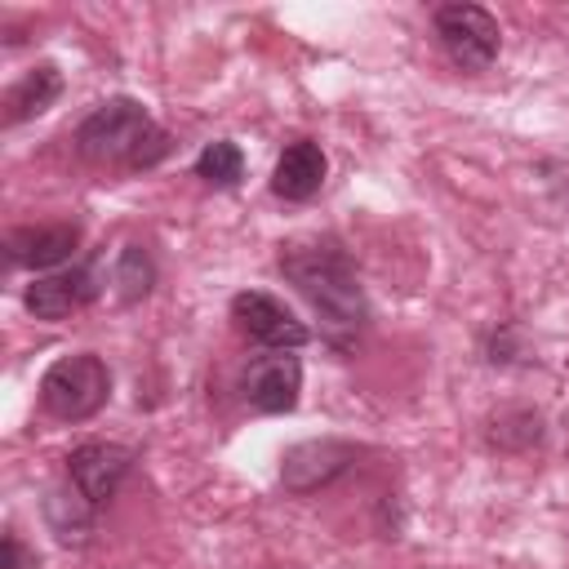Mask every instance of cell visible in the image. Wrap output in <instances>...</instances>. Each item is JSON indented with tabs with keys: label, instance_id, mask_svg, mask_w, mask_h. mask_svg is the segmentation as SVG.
<instances>
[{
	"label": "cell",
	"instance_id": "7a4b0ae2",
	"mask_svg": "<svg viewBox=\"0 0 569 569\" xmlns=\"http://www.w3.org/2000/svg\"><path fill=\"white\" fill-rule=\"evenodd\" d=\"M76 147L84 160L93 164H129V169H151L164 151L169 138L164 129L151 120V111L138 98H111L102 107H93L80 129H76Z\"/></svg>",
	"mask_w": 569,
	"mask_h": 569
},
{
	"label": "cell",
	"instance_id": "5bb4252c",
	"mask_svg": "<svg viewBox=\"0 0 569 569\" xmlns=\"http://www.w3.org/2000/svg\"><path fill=\"white\" fill-rule=\"evenodd\" d=\"M240 173H244V156H240V147L227 142V138L209 142V147L196 156V178H204L209 187H236Z\"/></svg>",
	"mask_w": 569,
	"mask_h": 569
},
{
	"label": "cell",
	"instance_id": "5b68a950",
	"mask_svg": "<svg viewBox=\"0 0 569 569\" xmlns=\"http://www.w3.org/2000/svg\"><path fill=\"white\" fill-rule=\"evenodd\" d=\"M231 320H236L253 342H262L267 351H298V347L311 342V329H307L280 298H271V293H262V289L236 293V298H231Z\"/></svg>",
	"mask_w": 569,
	"mask_h": 569
},
{
	"label": "cell",
	"instance_id": "9c48e42d",
	"mask_svg": "<svg viewBox=\"0 0 569 569\" xmlns=\"http://www.w3.org/2000/svg\"><path fill=\"white\" fill-rule=\"evenodd\" d=\"M98 298V280L89 267H71V271H53V276H40L27 284L22 302L36 320H67L71 311L89 307Z\"/></svg>",
	"mask_w": 569,
	"mask_h": 569
},
{
	"label": "cell",
	"instance_id": "8992f818",
	"mask_svg": "<svg viewBox=\"0 0 569 569\" xmlns=\"http://www.w3.org/2000/svg\"><path fill=\"white\" fill-rule=\"evenodd\" d=\"M240 391L258 413H289L302 391V360L293 351L253 356L240 373Z\"/></svg>",
	"mask_w": 569,
	"mask_h": 569
},
{
	"label": "cell",
	"instance_id": "7c38bea8",
	"mask_svg": "<svg viewBox=\"0 0 569 569\" xmlns=\"http://www.w3.org/2000/svg\"><path fill=\"white\" fill-rule=\"evenodd\" d=\"M58 93H62V76H58V67H49V62L31 67V71L4 93V124H22V120L49 111V107L58 102Z\"/></svg>",
	"mask_w": 569,
	"mask_h": 569
},
{
	"label": "cell",
	"instance_id": "52a82bcc",
	"mask_svg": "<svg viewBox=\"0 0 569 569\" xmlns=\"http://www.w3.org/2000/svg\"><path fill=\"white\" fill-rule=\"evenodd\" d=\"M129 467H133V453H129L124 445H107V440H89V445L71 449V458H67L71 485H76L93 507H102V502L116 498V489H120V480L129 476Z\"/></svg>",
	"mask_w": 569,
	"mask_h": 569
},
{
	"label": "cell",
	"instance_id": "8fae6325",
	"mask_svg": "<svg viewBox=\"0 0 569 569\" xmlns=\"http://www.w3.org/2000/svg\"><path fill=\"white\" fill-rule=\"evenodd\" d=\"M325 169H329V160H325L320 142L298 138V142H289L280 151V160L271 169V191L280 200H311L320 191V182H325Z\"/></svg>",
	"mask_w": 569,
	"mask_h": 569
},
{
	"label": "cell",
	"instance_id": "277c9868",
	"mask_svg": "<svg viewBox=\"0 0 569 569\" xmlns=\"http://www.w3.org/2000/svg\"><path fill=\"white\" fill-rule=\"evenodd\" d=\"M436 36L445 44V53L462 67V71H485L498 58L502 31L498 18L480 4H440L436 9Z\"/></svg>",
	"mask_w": 569,
	"mask_h": 569
},
{
	"label": "cell",
	"instance_id": "ba28073f",
	"mask_svg": "<svg viewBox=\"0 0 569 569\" xmlns=\"http://www.w3.org/2000/svg\"><path fill=\"white\" fill-rule=\"evenodd\" d=\"M356 462V449L342 440H302L293 449H284L280 458V480L293 493H311L320 485H329L333 476H342Z\"/></svg>",
	"mask_w": 569,
	"mask_h": 569
},
{
	"label": "cell",
	"instance_id": "2e32d148",
	"mask_svg": "<svg viewBox=\"0 0 569 569\" xmlns=\"http://www.w3.org/2000/svg\"><path fill=\"white\" fill-rule=\"evenodd\" d=\"M0 569H40V560H36V551L22 547L18 533H9V538H4V560H0Z\"/></svg>",
	"mask_w": 569,
	"mask_h": 569
},
{
	"label": "cell",
	"instance_id": "4fadbf2b",
	"mask_svg": "<svg viewBox=\"0 0 569 569\" xmlns=\"http://www.w3.org/2000/svg\"><path fill=\"white\" fill-rule=\"evenodd\" d=\"M44 520L58 533V542L80 547L93 529V502L80 489H49L44 493Z\"/></svg>",
	"mask_w": 569,
	"mask_h": 569
},
{
	"label": "cell",
	"instance_id": "3957f363",
	"mask_svg": "<svg viewBox=\"0 0 569 569\" xmlns=\"http://www.w3.org/2000/svg\"><path fill=\"white\" fill-rule=\"evenodd\" d=\"M111 396V369L107 360H98L93 351L80 356H62L44 369L40 378V405L62 418V422H84L93 418Z\"/></svg>",
	"mask_w": 569,
	"mask_h": 569
},
{
	"label": "cell",
	"instance_id": "6da1fadb",
	"mask_svg": "<svg viewBox=\"0 0 569 569\" xmlns=\"http://www.w3.org/2000/svg\"><path fill=\"white\" fill-rule=\"evenodd\" d=\"M280 271L307 298V307L320 316L329 342L347 347L365 329L369 307H365L356 267L342 249H333V244H293V249L280 253Z\"/></svg>",
	"mask_w": 569,
	"mask_h": 569
},
{
	"label": "cell",
	"instance_id": "30bf717a",
	"mask_svg": "<svg viewBox=\"0 0 569 569\" xmlns=\"http://www.w3.org/2000/svg\"><path fill=\"white\" fill-rule=\"evenodd\" d=\"M80 244V227L71 222H53V227H18L4 236L9 262L27 267V271H53L62 267Z\"/></svg>",
	"mask_w": 569,
	"mask_h": 569
},
{
	"label": "cell",
	"instance_id": "9a60e30c",
	"mask_svg": "<svg viewBox=\"0 0 569 569\" xmlns=\"http://www.w3.org/2000/svg\"><path fill=\"white\" fill-rule=\"evenodd\" d=\"M111 280H116V293H120L124 302H138V298L151 289V280H156V267H151V258H147L138 244H124L120 258H116Z\"/></svg>",
	"mask_w": 569,
	"mask_h": 569
}]
</instances>
